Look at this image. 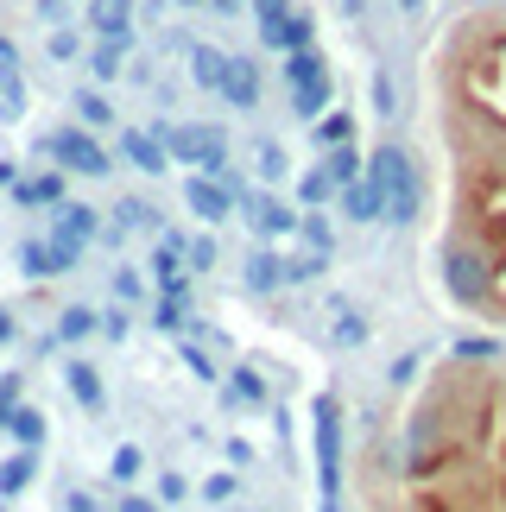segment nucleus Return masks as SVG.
<instances>
[{"instance_id":"nucleus-1","label":"nucleus","mask_w":506,"mask_h":512,"mask_svg":"<svg viewBox=\"0 0 506 512\" xmlns=\"http://www.w3.org/2000/svg\"><path fill=\"white\" fill-rule=\"evenodd\" d=\"M361 512H506V380L494 361L437 367L374 443Z\"/></svg>"},{"instance_id":"nucleus-2","label":"nucleus","mask_w":506,"mask_h":512,"mask_svg":"<svg viewBox=\"0 0 506 512\" xmlns=\"http://www.w3.org/2000/svg\"><path fill=\"white\" fill-rule=\"evenodd\" d=\"M367 184L386 196V215H393V222H412V215H418V171H412V159H405L399 146H380L374 152Z\"/></svg>"},{"instance_id":"nucleus-3","label":"nucleus","mask_w":506,"mask_h":512,"mask_svg":"<svg viewBox=\"0 0 506 512\" xmlns=\"http://www.w3.org/2000/svg\"><path fill=\"white\" fill-rule=\"evenodd\" d=\"M165 152H171V159H190V165L216 171L222 165V133H209V127H171L165 133Z\"/></svg>"},{"instance_id":"nucleus-4","label":"nucleus","mask_w":506,"mask_h":512,"mask_svg":"<svg viewBox=\"0 0 506 512\" xmlns=\"http://www.w3.org/2000/svg\"><path fill=\"white\" fill-rule=\"evenodd\" d=\"M260 38H266L272 51H310V38H317V19L291 7L285 19H272V26H260Z\"/></svg>"},{"instance_id":"nucleus-5","label":"nucleus","mask_w":506,"mask_h":512,"mask_svg":"<svg viewBox=\"0 0 506 512\" xmlns=\"http://www.w3.org/2000/svg\"><path fill=\"white\" fill-rule=\"evenodd\" d=\"M51 152H57V159H64L70 171H108V159H102V146H95L89 140V133H76V127H64V133H57V140H51Z\"/></svg>"},{"instance_id":"nucleus-6","label":"nucleus","mask_w":506,"mask_h":512,"mask_svg":"<svg viewBox=\"0 0 506 512\" xmlns=\"http://www.w3.org/2000/svg\"><path fill=\"white\" fill-rule=\"evenodd\" d=\"M222 95L235 108H253L260 102V64H247V57H228V70H222Z\"/></svg>"},{"instance_id":"nucleus-7","label":"nucleus","mask_w":506,"mask_h":512,"mask_svg":"<svg viewBox=\"0 0 506 512\" xmlns=\"http://www.w3.org/2000/svg\"><path fill=\"white\" fill-rule=\"evenodd\" d=\"M89 26L108 32V38H127V26H133V0H89Z\"/></svg>"},{"instance_id":"nucleus-8","label":"nucleus","mask_w":506,"mask_h":512,"mask_svg":"<svg viewBox=\"0 0 506 512\" xmlns=\"http://www.w3.org/2000/svg\"><path fill=\"white\" fill-rule=\"evenodd\" d=\"M348 215H361V222H374V215H386V196L374 184H348Z\"/></svg>"},{"instance_id":"nucleus-9","label":"nucleus","mask_w":506,"mask_h":512,"mask_svg":"<svg viewBox=\"0 0 506 512\" xmlns=\"http://www.w3.org/2000/svg\"><path fill=\"white\" fill-rule=\"evenodd\" d=\"M291 83H298V89L329 83V76H323V57H317V51H291Z\"/></svg>"},{"instance_id":"nucleus-10","label":"nucleus","mask_w":506,"mask_h":512,"mask_svg":"<svg viewBox=\"0 0 506 512\" xmlns=\"http://www.w3.org/2000/svg\"><path fill=\"white\" fill-rule=\"evenodd\" d=\"M190 209H197V215H209V222H216V215L228 209V196H222L216 184H209V177H197V184H190Z\"/></svg>"},{"instance_id":"nucleus-11","label":"nucleus","mask_w":506,"mask_h":512,"mask_svg":"<svg viewBox=\"0 0 506 512\" xmlns=\"http://www.w3.org/2000/svg\"><path fill=\"white\" fill-rule=\"evenodd\" d=\"M127 152H133V165L165 171V146H159V140H146V133H127Z\"/></svg>"},{"instance_id":"nucleus-12","label":"nucleus","mask_w":506,"mask_h":512,"mask_svg":"<svg viewBox=\"0 0 506 512\" xmlns=\"http://www.w3.org/2000/svg\"><path fill=\"white\" fill-rule=\"evenodd\" d=\"M26 108V89H19V70L0 64V114H19Z\"/></svg>"},{"instance_id":"nucleus-13","label":"nucleus","mask_w":506,"mask_h":512,"mask_svg":"<svg viewBox=\"0 0 506 512\" xmlns=\"http://www.w3.org/2000/svg\"><path fill=\"white\" fill-rule=\"evenodd\" d=\"M222 70H228V57L203 45V51H197V83H203V89H222Z\"/></svg>"},{"instance_id":"nucleus-14","label":"nucleus","mask_w":506,"mask_h":512,"mask_svg":"<svg viewBox=\"0 0 506 512\" xmlns=\"http://www.w3.org/2000/svg\"><path fill=\"white\" fill-rule=\"evenodd\" d=\"M121 51H127V38H108V45L89 57V70H95V76H114V70H121Z\"/></svg>"},{"instance_id":"nucleus-15","label":"nucleus","mask_w":506,"mask_h":512,"mask_svg":"<svg viewBox=\"0 0 506 512\" xmlns=\"http://www.w3.org/2000/svg\"><path fill=\"white\" fill-rule=\"evenodd\" d=\"M355 152H336V159H329V177H336V184H355Z\"/></svg>"},{"instance_id":"nucleus-16","label":"nucleus","mask_w":506,"mask_h":512,"mask_svg":"<svg viewBox=\"0 0 506 512\" xmlns=\"http://www.w3.org/2000/svg\"><path fill=\"white\" fill-rule=\"evenodd\" d=\"M291 13V0H253V19H260V26H272V19H285Z\"/></svg>"},{"instance_id":"nucleus-17","label":"nucleus","mask_w":506,"mask_h":512,"mask_svg":"<svg viewBox=\"0 0 506 512\" xmlns=\"http://www.w3.org/2000/svg\"><path fill=\"white\" fill-rule=\"evenodd\" d=\"M329 102V83H317V89H298V114H317Z\"/></svg>"},{"instance_id":"nucleus-18","label":"nucleus","mask_w":506,"mask_h":512,"mask_svg":"<svg viewBox=\"0 0 506 512\" xmlns=\"http://www.w3.org/2000/svg\"><path fill=\"white\" fill-rule=\"evenodd\" d=\"M83 121H95V127H102V121H114V114H108V102H102V95H83Z\"/></svg>"},{"instance_id":"nucleus-19","label":"nucleus","mask_w":506,"mask_h":512,"mask_svg":"<svg viewBox=\"0 0 506 512\" xmlns=\"http://www.w3.org/2000/svg\"><path fill=\"white\" fill-rule=\"evenodd\" d=\"M260 228H291V215L279 203H260Z\"/></svg>"},{"instance_id":"nucleus-20","label":"nucleus","mask_w":506,"mask_h":512,"mask_svg":"<svg viewBox=\"0 0 506 512\" xmlns=\"http://www.w3.org/2000/svg\"><path fill=\"white\" fill-rule=\"evenodd\" d=\"M374 102H380V114H393V83L386 76H374Z\"/></svg>"},{"instance_id":"nucleus-21","label":"nucleus","mask_w":506,"mask_h":512,"mask_svg":"<svg viewBox=\"0 0 506 512\" xmlns=\"http://www.w3.org/2000/svg\"><path fill=\"white\" fill-rule=\"evenodd\" d=\"M209 7H216V13H235V7H241V0H209Z\"/></svg>"},{"instance_id":"nucleus-22","label":"nucleus","mask_w":506,"mask_h":512,"mask_svg":"<svg viewBox=\"0 0 506 512\" xmlns=\"http://www.w3.org/2000/svg\"><path fill=\"white\" fill-rule=\"evenodd\" d=\"M399 7H405V13H424V0H399Z\"/></svg>"},{"instance_id":"nucleus-23","label":"nucleus","mask_w":506,"mask_h":512,"mask_svg":"<svg viewBox=\"0 0 506 512\" xmlns=\"http://www.w3.org/2000/svg\"><path fill=\"white\" fill-rule=\"evenodd\" d=\"M178 7H203V0H178Z\"/></svg>"},{"instance_id":"nucleus-24","label":"nucleus","mask_w":506,"mask_h":512,"mask_svg":"<svg viewBox=\"0 0 506 512\" xmlns=\"http://www.w3.org/2000/svg\"><path fill=\"white\" fill-rule=\"evenodd\" d=\"M0 51H7V45H0Z\"/></svg>"}]
</instances>
